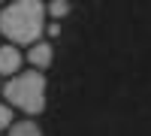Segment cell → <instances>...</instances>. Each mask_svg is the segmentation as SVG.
<instances>
[{
  "label": "cell",
  "mask_w": 151,
  "mask_h": 136,
  "mask_svg": "<svg viewBox=\"0 0 151 136\" xmlns=\"http://www.w3.org/2000/svg\"><path fill=\"white\" fill-rule=\"evenodd\" d=\"M45 24L48 18L42 0H15L3 3L0 9V36H6V42L15 48H30L33 42H40Z\"/></svg>",
  "instance_id": "obj_1"
},
{
  "label": "cell",
  "mask_w": 151,
  "mask_h": 136,
  "mask_svg": "<svg viewBox=\"0 0 151 136\" xmlns=\"http://www.w3.org/2000/svg\"><path fill=\"white\" fill-rule=\"evenodd\" d=\"M0 94H3V103L12 112L18 109L27 118H33V115H42L45 106H48V79H45V73L21 70L18 76L3 82Z\"/></svg>",
  "instance_id": "obj_2"
},
{
  "label": "cell",
  "mask_w": 151,
  "mask_h": 136,
  "mask_svg": "<svg viewBox=\"0 0 151 136\" xmlns=\"http://www.w3.org/2000/svg\"><path fill=\"white\" fill-rule=\"evenodd\" d=\"M24 60L30 64V70L36 73H45L48 67H52V60H55V45L48 42V40H40V42H33L27 52H24Z\"/></svg>",
  "instance_id": "obj_3"
},
{
  "label": "cell",
  "mask_w": 151,
  "mask_h": 136,
  "mask_svg": "<svg viewBox=\"0 0 151 136\" xmlns=\"http://www.w3.org/2000/svg\"><path fill=\"white\" fill-rule=\"evenodd\" d=\"M21 67H24V52L21 48H15V45H9V42H3L0 45V76H18L21 73Z\"/></svg>",
  "instance_id": "obj_4"
},
{
  "label": "cell",
  "mask_w": 151,
  "mask_h": 136,
  "mask_svg": "<svg viewBox=\"0 0 151 136\" xmlns=\"http://www.w3.org/2000/svg\"><path fill=\"white\" fill-rule=\"evenodd\" d=\"M6 136H42V127L36 124L33 118H21V121H15V124L6 130Z\"/></svg>",
  "instance_id": "obj_5"
},
{
  "label": "cell",
  "mask_w": 151,
  "mask_h": 136,
  "mask_svg": "<svg viewBox=\"0 0 151 136\" xmlns=\"http://www.w3.org/2000/svg\"><path fill=\"white\" fill-rule=\"evenodd\" d=\"M70 12H73V3H67V0H52V3H45V18L48 21L60 24V18H67Z\"/></svg>",
  "instance_id": "obj_6"
},
{
  "label": "cell",
  "mask_w": 151,
  "mask_h": 136,
  "mask_svg": "<svg viewBox=\"0 0 151 136\" xmlns=\"http://www.w3.org/2000/svg\"><path fill=\"white\" fill-rule=\"evenodd\" d=\"M12 124H15V112H12V109H9L3 100H0V133H3V130H9Z\"/></svg>",
  "instance_id": "obj_7"
},
{
  "label": "cell",
  "mask_w": 151,
  "mask_h": 136,
  "mask_svg": "<svg viewBox=\"0 0 151 136\" xmlns=\"http://www.w3.org/2000/svg\"><path fill=\"white\" fill-rule=\"evenodd\" d=\"M45 33H48V36L55 40V36L60 33V24H58V21H48V24H45Z\"/></svg>",
  "instance_id": "obj_8"
},
{
  "label": "cell",
  "mask_w": 151,
  "mask_h": 136,
  "mask_svg": "<svg viewBox=\"0 0 151 136\" xmlns=\"http://www.w3.org/2000/svg\"><path fill=\"white\" fill-rule=\"evenodd\" d=\"M0 88H3V82H0Z\"/></svg>",
  "instance_id": "obj_9"
},
{
  "label": "cell",
  "mask_w": 151,
  "mask_h": 136,
  "mask_svg": "<svg viewBox=\"0 0 151 136\" xmlns=\"http://www.w3.org/2000/svg\"><path fill=\"white\" fill-rule=\"evenodd\" d=\"M0 136H3V133H0Z\"/></svg>",
  "instance_id": "obj_10"
}]
</instances>
